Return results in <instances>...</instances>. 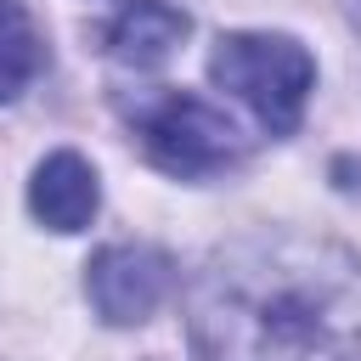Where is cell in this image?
<instances>
[{
  "label": "cell",
  "mask_w": 361,
  "mask_h": 361,
  "mask_svg": "<svg viewBox=\"0 0 361 361\" xmlns=\"http://www.w3.org/2000/svg\"><path fill=\"white\" fill-rule=\"evenodd\" d=\"M169 282H175V265H169V254L152 248V243H113V248H102V254L90 259V271H85V293H90L96 316L113 322V327L147 322V316L164 305Z\"/></svg>",
  "instance_id": "277c9868"
},
{
  "label": "cell",
  "mask_w": 361,
  "mask_h": 361,
  "mask_svg": "<svg viewBox=\"0 0 361 361\" xmlns=\"http://www.w3.org/2000/svg\"><path fill=\"white\" fill-rule=\"evenodd\" d=\"M96 203H102V186L79 152H51L28 180V209L51 231H85L96 220Z\"/></svg>",
  "instance_id": "5b68a950"
},
{
  "label": "cell",
  "mask_w": 361,
  "mask_h": 361,
  "mask_svg": "<svg viewBox=\"0 0 361 361\" xmlns=\"http://www.w3.org/2000/svg\"><path fill=\"white\" fill-rule=\"evenodd\" d=\"M45 68V39L23 0H0V102L23 96Z\"/></svg>",
  "instance_id": "52a82bcc"
},
{
  "label": "cell",
  "mask_w": 361,
  "mask_h": 361,
  "mask_svg": "<svg viewBox=\"0 0 361 361\" xmlns=\"http://www.w3.org/2000/svg\"><path fill=\"white\" fill-rule=\"evenodd\" d=\"M197 361H361V259L327 237L254 231L186 293Z\"/></svg>",
  "instance_id": "6da1fadb"
},
{
  "label": "cell",
  "mask_w": 361,
  "mask_h": 361,
  "mask_svg": "<svg viewBox=\"0 0 361 361\" xmlns=\"http://www.w3.org/2000/svg\"><path fill=\"white\" fill-rule=\"evenodd\" d=\"M192 34V17L169 0H124V11L107 23V56L124 68H158L175 56V45Z\"/></svg>",
  "instance_id": "8992f818"
},
{
  "label": "cell",
  "mask_w": 361,
  "mask_h": 361,
  "mask_svg": "<svg viewBox=\"0 0 361 361\" xmlns=\"http://www.w3.org/2000/svg\"><path fill=\"white\" fill-rule=\"evenodd\" d=\"M209 73L231 96H243L271 135H288L299 124L305 102H310L316 56L288 34H220L214 56H209Z\"/></svg>",
  "instance_id": "7a4b0ae2"
},
{
  "label": "cell",
  "mask_w": 361,
  "mask_h": 361,
  "mask_svg": "<svg viewBox=\"0 0 361 361\" xmlns=\"http://www.w3.org/2000/svg\"><path fill=\"white\" fill-rule=\"evenodd\" d=\"M130 124H135L147 158L158 169H169V175H214V169L243 158L237 124L214 102H203L192 90H152V96H141L130 107Z\"/></svg>",
  "instance_id": "3957f363"
}]
</instances>
